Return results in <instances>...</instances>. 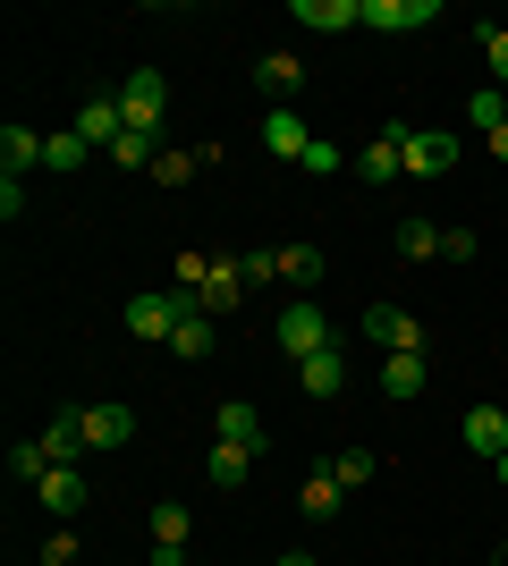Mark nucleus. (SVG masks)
Returning a JSON list of instances; mask_svg holds the SVG:
<instances>
[{
  "instance_id": "obj_32",
  "label": "nucleus",
  "mask_w": 508,
  "mask_h": 566,
  "mask_svg": "<svg viewBox=\"0 0 508 566\" xmlns=\"http://www.w3.org/2000/svg\"><path fill=\"white\" fill-rule=\"evenodd\" d=\"M305 169H314V178H331V169H348V153H339L331 136H314V153H305Z\"/></svg>"
},
{
  "instance_id": "obj_41",
  "label": "nucleus",
  "mask_w": 508,
  "mask_h": 566,
  "mask_svg": "<svg viewBox=\"0 0 508 566\" xmlns=\"http://www.w3.org/2000/svg\"><path fill=\"white\" fill-rule=\"evenodd\" d=\"M500 94H508V85H500Z\"/></svg>"
},
{
  "instance_id": "obj_1",
  "label": "nucleus",
  "mask_w": 508,
  "mask_h": 566,
  "mask_svg": "<svg viewBox=\"0 0 508 566\" xmlns=\"http://www.w3.org/2000/svg\"><path fill=\"white\" fill-rule=\"evenodd\" d=\"M271 338H280V355H289V364L339 347V338H331V313H322L314 296H289V305H280V322H271Z\"/></svg>"
},
{
  "instance_id": "obj_2",
  "label": "nucleus",
  "mask_w": 508,
  "mask_h": 566,
  "mask_svg": "<svg viewBox=\"0 0 508 566\" xmlns=\"http://www.w3.org/2000/svg\"><path fill=\"white\" fill-rule=\"evenodd\" d=\"M187 287H169V296H127V338H145V347H169V331L187 322Z\"/></svg>"
},
{
  "instance_id": "obj_22",
  "label": "nucleus",
  "mask_w": 508,
  "mask_h": 566,
  "mask_svg": "<svg viewBox=\"0 0 508 566\" xmlns=\"http://www.w3.org/2000/svg\"><path fill=\"white\" fill-rule=\"evenodd\" d=\"M43 144H51V136H34V127H18V118H9V127H0V161H9V178L43 161Z\"/></svg>"
},
{
  "instance_id": "obj_29",
  "label": "nucleus",
  "mask_w": 508,
  "mask_h": 566,
  "mask_svg": "<svg viewBox=\"0 0 508 566\" xmlns=\"http://www.w3.org/2000/svg\"><path fill=\"white\" fill-rule=\"evenodd\" d=\"M153 161H162V144H153V136H136V127H127V136L111 144V169H153Z\"/></svg>"
},
{
  "instance_id": "obj_24",
  "label": "nucleus",
  "mask_w": 508,
  "mask_h": 566,
  "mask_svg": "<svg viewBox=\"0 0 508 566\" xmlns=\"http://www.w3.org/2000/svg\"><path fill=\"white\" fill-rule=\"evenodd\" d=\"M322 473H331L339 491H364V482L382 473V457H373V449H339V457H331V465H322Z\"/></svg>"
},
{
  "instance_id": "obj_40",
  "label": "nucleus",
  "mask_w": 508,
  "mask_h": 566,
  "mask_svg": "<svg viewBox=\"0 0 508 566\" xmlns=\"http://www.w3.org/2000/svg\"><path fill=\"white\" fill-rule=\"evenodd\" d=\"M500 482H508V457H500Z\"/></svg>"
},
{
  "instance_id": "obj_34",
  "label": "nucleus",
  "mask_w": 508,
  "mask_h": 566,
  "mask_svg": "<svg viewBox=\"0 0 508 566\" xmlns=\"http://www.w3.org/2000/svg\"><path fill=\"white\" fill-rule=\"evenodd\" d=\"M204 271H212V254H195V245H187V254H178V287L195 296V287H204Z\"/></svg>"
},
{
  "instance_id": "obj_23",
  "label": "nucleus",
  "mask_w": 508,
  "mask_h": 566,
  "mask_svg": "<svg viewBox=\"0 0 508 566\" xmlns=\"http://www.w3.org/2000/svg\"><path fill=\"white\" fill-rule=\"evenodd\" d=\"M187 533H195L187 507H178V499H153V549H187Z\"/></svg>"
},
{
  "instance_id": "obj_17",
  "label": "nucleus",
  "mask_w": 508,
  "mask_h": 566,
  "mask_svg": "<svg viewBox=\"0 0 508 566\" xmlns=\"http://www.w3.org/2000/svg\"><path fill=\"white\" fill-rule=\"evenodd\" d=\"M76 136H85V144H102V153H111V144H120L127 136V111H120V94H111V102H85V111H76Z\"/></svg>"
},
{
  "instance_id": "obj_14",
  "label": "nucleus",
  "mask_w": 508,
  "mask_h": 566,
  "mask_svg": "<svg viewBox=\"0 0 508 566\" xmlns=\"http://www.w3.org/2000/svg\"><path fill=\"white\" fill-rule=\"evenodd\" d=\"M195 305H204V313H238L246 305V271H238V262H212L204 287H195Z\"/></svg>"
},
{
  "instance_id": "obj_39",
  "label": "nucleus",
  "mask_w": 508,
  "mask_h": 566,
  "mask_svg": "<svg viewBox=\"0 0 508 566\" xmlns=\"http://www.w3.org/2000/svg\"><path fill=\"white\" fill-rule=\"evenodd\" d=\"M491 566H508V549H500V558H491Z\"/></svg>"
},
{
  "instance_id": "obj_33",
  "label": "nucleus",
  "mask_w": 508,
  "mask_h": 566,
  "mask_svg": "<svg viewBox=\"0 0 508 566\" xmlns=\"http://www.w3.org/2000/svg\"><path fill=\"white\" fill-rule=\"evenodd\" d=\"M475 34H484V51H491V76L508 85V25H475Z\"/></svg>"
},
{
  "instance_id": "obj_19",
  "label": "nucleus",
  "mask_w": 508,
  "mask_h": 566,
  "mask_svg": "<svg viewBox=\"0 0 508 566\" xmlns=\"http://www.w3.org/2000/svg\"><path fill=\"white\" fill-rule=\"evenodd\" d=\"M212 440H238V449H263V415H255L246 398H229V406L212 415Z\"/></svg>"
},
{
  "instance_id": "obj_25",
  "label": "nucleus",
  "mask_w": 508,
  "mask_h": 566,
  "mask_svg": "<svg viewBox=\"0 0 508 566\" xmlns=\"http://www.w3.org/2000/svg\"><path fill=\"white\" fill-rule=\"evenodd\" d=\"M94 161V144L76 136V127H51V144H43V169H85Z\"/></svg>"
},
{
  "instance_id": "obj_26",
  "label": "nucleus",
  "mask_w": 508,
  "mask_h": 566,
  "mask_svg": "<svg viewBox=\"0 0 508 566\" xmlns=\"http://www.w3.org/2000/svg\"><path fill=\"white\" fill-rule=\"evenodd\" d=\"M280 287H322V254L314 245H280Z\"/></svg>"
},
{
  "instance_id": "obj_28",
  "label": "nucleus",
  "mask_w": 508,
  "mask_h": 566,
  "mask_svg": "<svg viewBox=\"0 0 508 566\" xmlns=\"http://www.w3.org/2000/svg\"><path fill=\"white\" fill-rule=\"evenodd\" d=\"M339 499H348V491H339L331 473H305V491H297V507H305V516H339Z\"/></svg>"
},
{
  "instance_id": "obj_20",
  "label": "nucleus",
  "mask_w": 508,
  "mask_h": 566,
  "mask_svg": "<svg viewBox=\"0 0 508 566\" xmlns=\"http://www.w3.org/2000/svg\"><path fill=\"white\" fill-rule=\"evenodd\" d=\"M440 237H449L440 220H398V237H390V245H398L407 262H440Z\"/></svg>"
},
{
  "instance_id": "obj_13",
  "label": "nucleus",
  "mask_w": 508,
  "mask_h": 566,
  "mask_svg": "<svg viewBox=\"0 0 508 566\" xmlns=\"http://www.w3.org/2000/svg\"><path fill=\"white\" fill-rule=\"evenodd\" d=\"M263 144L280 153V161H297V169H305V153H314V127H305L297 111H271V118H263Z\"/></svg>"
},
{
  "instance_id": "obj_4",
  "label": "nucleus",
  "mask_w": 508,
  "mask_h": 566,
  "mask_svg": "<svg viewBox=\"0 0 508 566\" xmlns=\"http://www.w3.org/2000/svg\"><path fill=\"white\" fill-rule=\"evenodd\" d=\"M356 331L373 338L382 355H424V322H415V313H398V305H364Z\"/></svg>"
},
{
  "instance_id": "obj_36",
  "label": "nucleus",
  "mask_w": 508,
  "mask_h": 566,
  "mask_svg": "<svg viewBox=\"0 0 508 566\" xmlns=\"http://www.w3.org/2000/svg\"><path fill=\"white\" fill-rule=\"evenodd\" d=\"M440 262H475V229H449V237H440Z\"/></svg>"
},
{
  "instance_id": "obj_38",
  "label": "nucleus",
  "mask_w": 508,
  "mask_h": 566,
  "mask_svg": "<svg viewBox=\"0 0 508 566\" xmlns=\"http://www.w3.org/2000/svg\"><path fill=\"white\" fill-rule=\"evenodd\" d=\"M280 566H314V558H305V549H289V558H280Z\"/></svg>"
},
{
  "instance_id": "obj_12",
  "label": "nucleus",
  "mask_w": 508,
  "mask_h": 566,
  "mask_svg": "<svg viewBox=\"0 0 508 566\" xmlns=\"http://www.w3.org/2000/svg\"><path fill=\"white\" fill-rule=\"evenodd\" d=\"M204 161H220V153H204V144H162L153 187H195V178H204Z\"/></svg>"
},
{
  "instance_id": "obj_3",
  "label": "nucleus",
  "mask_w": 508,
  "mask_h": 566,
  "mask_svg": "<svg viewBox=\"0 0 508 566\" xmlns=\"http://www.w3.org/2000/svg\"><path fill=\"white\" fill-rule=\"evenodd\" d=\"M120 111H127V127L136 136H162V118H169V85H162V69H136L120 85Z\"/></svg>"
},
{
  "instance_id": "obj_27",
  "label": "nucleus",
  "mask_w": 508,
  "mask_h": 566,
  "mask_svg": "<svg viewBox=\"0 0 508 566\" xmlns=\"http://www.w3.org/2000/svg\"><path fill=\"white\" fill-rule=\"evenodd\" d=\"M169 347H178V355H212V313H204V305H187V322L169 331Z\"/></svg>"
},
{
  "instance_id": "obj_15",
  "label": "nucleus",
  "mask_w": 508,
  "mask_h": 566,
  "mask_svg": "<svg viewBox=\"0 0 508 566\" xmlns=\"http://www.w3.org/2000/svg\"><path fill=\"white\" fill-rule=\"evenodd\" d=\"M289 18L314 25V34H348V25H364V0H297Z\"/></svg>"
},
{
  "instance_id": "obj_21",
  "label": "nucleus",
  "mask_w": 508,
  "mask_h": 566,
  "mask_svg": "<svg viewBox=\"0 0 508 566\" xmlns=\"http://www.w3.org/2000/svg\"><path fill=\"white\" fill-rule=\"evenodd\" d=\"M204 473H212L220 491H238L246 473H255V449H238V440H212V457H204Z\"/></svg>"
},
{
  "instance_id": "obj_16",
  "label": "nucleus",
  "mask_w": 508,
  "mask_h": 566,
  "mask_svg": "<svg viewBox=\"0 0 508 566\" xmlns=\"http://www.w3.org/2000/svg\"><path fill=\"white\" fill-rule=\"evenodd\" d=\"M297 380H305V398H339V389H348V347L305 355V364H297Z\"/></svg>"
},
{
  "instance_id": "obj_30",
  "label": "nucleus",
  "mask_w": 508,
  "mask_h": 566,
  "mask_svg": "<svg viewBox=\"0 0 508 566\" xmlns=\"http://www.w3.org/2000/svg\"><path fill=\"white\" fill-rule=\"evenodd\" d=\"M466 118H475V127H484V136H491V127H500V118H508V94H500V85H484V94L466 102Z\"/></svg>"
},
{
  "instance_id": "obj_10",
  "label": "nucleus",
  "mask_w": 508,
  "mask_h": 566,
  "mask_svg": "<svg viewBox=\"0 0 508 566\" xmlns=\"http://www.w3.org/2000/svg\"><path fill=\"white\" fill-rule=\"evenodd\" d=\"M255 85L280 94V111H297V94H305V60H297V51H263V60H255Z\"/></svg>"
},
{
  "instance_id": "obj_37",
  "label": "nucleus",
  "mask_w": 508,
  "mask_h": 566,
  "mask_svg": "<svg viewBox=\"0 0 508 566\" xmlns=\"http://www.w3.org/2000/svg\"><path fill=\"white\" fill-rule=\"evenodd\" d=\"M491 161H508V118H500V127H491Z\"/></svg>"
},
{
  "instance_id": "obj_9",
  "label": "nucleus",
  "mask_w": 508,
  "mask_h": 566,
  "mask_svg": "<svg viewBox=\"0 0 508 566\" xmlns=\"http://www.w3.org/2000/svg\"><path fill=\"white\" fill-rule=\"evenodd\" d=\"M34 507H43V516H60V524H69L76 507H85V465H51L43 482H34Z\"/></svg>"
},
{
  "instance_id": "obj_6",
  "label": "nucleus",
  "mask_w": 508,
  "mask_h": 566,
  "mask_svg": "<svg viewBox=\"0 0 508 566\" xmlns=\"http://www.w3.org/2000/svg\"><path fill=\"white\" fill-rule=\"evenodd\" d=\"M458 440H466V457H491V465H500L508 457V406H466V423H458Z\"/></svg>"
},
{
  "instance_id": "obj_8",
  "label": "nucleus",
  "mask_w": 508,
  "mask_h": 566,
  "mask_svg": "<svg viewBox=\"0 0 508 566\" xmlns=\"http://www.w3.org/2000/svg\"><path fill=\"white\" fill-rule=\"evenodd\" d=\"M364 25L373 34H415V25H440V0H364Z\"/></svg>"
},
{
  "instance_id": "obj_5",
  "label": "nucleus",
  "mask_w": 508,
  "mask_h": 566,
  "mask_svg": "<svg viewBox=\"0 0 508 566\" xmlns=\"http://www.w3.org/2000/svg\"><path fill=\"white\" fill-rule=\"evenodd\" d=\"M398 161H407V178H449V169H458V136L407 127V136H398Z\"/></svg>"
},
{
  "instance_id": "obj_18",
  "label": "nucleus",
  "mask_w": 508,
  "mask_h": 566,
  "mask_svg": "<svg viewBox=\"0 0 508 566\" xmlns=\"http://www.w3.org/2000/svg\"><path fill=\"white\" fill-rule=\"evenodd\" d=\"M127 440H136L127 406H85V449H127Z\"/></svg>"
},
{
  "instance_id": "obj_35",
  "label": "nucleus",
  "mask_w": 508,
  "mask_h": 566,
  "mask_svg": "<svg viewBox=\"0 0 508 566\" xmlns=\"http://www.w3.org/2000/svg\"><path fill=\"white\" fill-rule=\"evenodd\" d=\"M43 566H76V533H69V524H60V533L43 542Z\"/></svg>"
},
{
  "instance_id": "obj_31",
  "label": "nucleus",
  "mask_w": 508,
  "mask_h": 566,
  "mask_svg": "<svg viewBox=\"0 0 508 566\" xmlns=\"http://www.w3.org/2000/svg\"><path fill=\"white\" fill-rule=\"evenodd\" d=\"M238 271H246V287H280V254H246Z\"/></svg>"
},
{
  "instance_id": "obj_7",
  "label": "nucleus",
  "mask_w": 508,
  "mask_h": 566,
  "mask_svg": "<svg viewBox=\"0 0 508 566\" xmlns=\"http://www.w3.org/2000/svg\"><path fill=\"white\" fill-rule=\"evenodd\" d=\"M398 136H407V118H390L382 136L356 153V178H364V187H390V178H407V161H398Z\"/></svg>"
},
{
  "instance_id": "obj_11",
  "label": "nucleus",
  "mask_w": 508,
  "mask_h": 566,
  "mask_svg": "<svg viewBox=\"0 0 508 566\" xmlns=\"http://www.w3.org/2000/svg\"><path fill=\"white\" fill-rule=\"evenodd\" d=\"M424 380H433L424 355H382V398L390 406H415V398H424Z\"/></svg>"
}]
</instances>
